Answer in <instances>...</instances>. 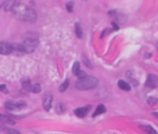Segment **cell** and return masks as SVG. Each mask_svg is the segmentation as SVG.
Instances as JSON below:
<instances>
[{
    "label": "cell",
    "instance_id": "6da1fadb",
    "mask_svg": "<svg viewBox=\"0 0 158 134\" xmlns=\"http://www.w3.org/2000/svg\"><path fill=\"white\" fill-rule=\"evenodd\" d=\"M13 15L17 19L21 21H28V22H35L36 21V13L31 7L25 6V4H18L17 7L13 10Z\"/></svg>",
    "mask_w": 158,
    "mask_h": 134
},
{
    "label": "cell",
    "instance_id": "7a4b0ae2",
    "mask_svg": "<svg viewBox=\"0 0 158 134\" xmlns=\"http://www.w3.org/2000/svg\"><path fill=\"white\" fill-rule=\"evenodd\" d=\"M21 46H22L24 53H26V54L33 53V51L38 48V46H39V37H38V35H36V33L29 32L25 36V39H24V42H22Z\"/></svg>",
    "mask_w": 158,
    "mask_h": 134
},
{
    "label": "cell",
    "instance_id": "3957f363",
    "mask_svg": "<svg viewBox=\"0 0 158 134\" xmlns=\"http://www.w3.org/2000/svg\"><path fill=\"white\" fill-rule=\"evenodd\" d=\"M99 84V80L94 76H89V75H83L81 76L75 83V87L78 90H90V89H94V87Z\"/></svg>",
    "mask_w": 158,
    "mask_h": 134
},
{
    "label": "cell",
    "instance_id": "277c9868",
    "mask_svg": "<svg viewBox=\"0 0 158 134\" xmlns=\"http://www.w3.org/2000/svg\"><path fill=\"white\" fill-rule=\"evenodd\" d=\"M21 84H22V87H24V90L29 91V93H35V94H38V93L42 91V86H40L39 83H32L29 79H22Z\"/></svg>",
    "mask_w": 158,
    "mask_h": 134
},
{
    "label": "cell",
    "instance_id": "5b68a950",
    "mask_svg": "<svg viewBox=\"0 0 158 134\" xmlns=\"http://www.w3.org/2000/svg\"><path fill=\"white\" fill-rule=\"evenodd\" d=\"M26 104L24 101H7L4 104V108L10 111V112H17V111H21L22 108H25Z\"/></svg>",
    "mask_w": 158,
    "mask_h": 134
},
{
    "label": "cell",
    "instance_id": "8992f818",
    "mask_svg": "<svg viewBox=\"0 0 158 134\" xmlns=\"http://www.w3.org/2000/svg\"><path fill=\"white\" fill-rule=\"evenodd\" d=\"M146 87L147 89H157L158 87V76L154 73H150L146 79Z\"/></svg>",
    "mask_w": 158,
    "mask_h": 134
},
{
    "label": "cell",
    "instance_id": "52a82bcc",
    "mask_svg": "<svg viewBox=\"0 0 158 134\" xmlns=\"http://www.w3.org/2000/svg\"><path fill=\"white\" fill-rule=\"evenodd\" d=\"M13 51H14L13 44L7 43V42H0V54L8 55V54H13Z\"/></svg>",
    "mask_w": 158,
    "mask_h": 134
},
{
    "label": "cell",
    "instance_id": "ba28073f",
    "mask_svg": "<svg viewBox=\"0 0 158 134\" xmlns=\"http://www.w3.org/2000/svg\"><path fill=\"white\" fill-rule=\"evenodd\" d=\"M18 4H20V0H3V8L8 13H13V10Z\"/></svg>",
    "mask_w": 158,
    "mask_h": 134
},
{
    "label": "cell",
    "instance_id": "9c48e42d",
    "mask_svg": "<svg viewBox=\"0 0 158 134\" xmlns=\"http://www.w3.org/2000/svg\"><path fill=\"white\" fill-rule=\"evenodd\" d=\"M89 111H90V105H86V106H82V108H76L74 112H75V115L78 118H85Z\"/></svg>",
    "mask_w": 158,
    "mask_h": 134
},
{
    "label": "cell",
    "instance_id": "30bf717a",
    "mask_svg": "<svg viewBox=\"0 0 158 134\" xmlns=\"http://www.w3.org/2000/svg\"><path fill=\"white\" fill-rule=\"evenodd\" d=\"M51 104H53V95H51V94L44 95V98H43V108L46 109V111H50V109H51Z\"/></svg>",
    "mask_w": 158,
    "mask_h": 134
},
{
    "label": "cell",
    "instance_id": "8fae6325",
    "mask_svg": "<svg viewBox=\"0 0 158 134\" xmlns=\"http://www.w3.org/2000/svg\"><path fill=\"white\" fill-rule=\"evenodd\" d=\"M72 73H74L75 76H78V77H81V76H83V75H85V73L82 72V69H81V64H79L78 61L74 62V66H72Z\"/></svg>",
    "mask_w": 158,
    "mask_h": 134
},
{
    "label": "cell",
    "instance_id": "7c38bea8",
    "mask_svg": "<svg viewBox=\"0 0 158 134\" xmlns=\"http://www.w3.org/2000/svg\"><path fill=\"white\" fill-rule=\"evenodd\" d=\"M0 122H2V123H6V124H10V126H14L15 124V120L13 119V118H10V116H7V115H3V113H0Z\"/></svg>",
    "mask_w": 158,
    "mask_h": 134
},
{
    "label": "cell",
    "instance_id": "4fadbf2b",
    "mask_svg": "<svg viewBox=\"0 0 158 134\" xmlns=\"http://www.w3.org/2000/svg\"><path fill=\"white\" fill-rule=\"evenodd\" d=\"M140 129L146 131V134H158V131L154 127H151L150 124H140Z\"/></svg>",
    "mask_w": 158,
    "mask_h": 134
},
{
    "label": "cell",
    "instance_id": "5bb4252c",
    "mask_svg": "<svg viewBox=\"0 0 158 134\" xmlns=\"http://www.w3.org/2000/svg\"><path fill=\"white\" fill-rule=\"evenodd\" d=\"M118 87L121 89V90H123V91H130V84L128 83L126 80H123V79L118 80Z\"/></svg>",
    "mask_w": 158,
    "mask_h": 134
},
{
    "label": "cell",
    "instance_id": "9a60e30c",
    "mask_svg": "<svg viewBox=\"0 0 158 134\" xmlns=\"http://www.w3.org/2000/svg\"><path fill=\"white\" fill-rule=\"evenodd\" d=\"M103 113H105V106L103 105V104H100V105H97V108H96V111L93 112V116L96 118V116H99V115H103Z\"/></svg>",
    "mask_w": 158,
    "mask_h": 134
},
{
    "label": "cell",
    "instance_id": "2e32d148",
    "mask_svg": "<svg viewBox=\"0 0 158 134\" xmlns=\"http://www.w3.org/2000/svg\"><path fill=\"white\" fill-rule=\"evenodd\" d=\"M75 35L79 37V39H82V36H83L82 28H81V25H79V22H75Z\"/></svg>",
    "mask_w": 158,
    "mask_h": 134
},
{
    "label": "cell",
    "instance_id": "e0dca14e",
    "mask_svg": "<svg viewBox=\"0 0 158 134\" xmlns=\"http://www.w3.org/2000/svg\"><path fill=\"white\" fill-rule=\"evenodd\" d=\"M3 131H4V133H7V134H21L18 130H14V129H10V127H7V126H4V127H3Z\"/></svg>",
    "mask_w": 158,
    "mask_h": 134
},
{
    "label": "cell",
    "instance_id": "ac0fdd59",
    "mask_svg": "<svg viewBox=\"0 0 158 134\" xmlns=\"http://www.w3.org/2000/svg\"><path fill=\"white\" fill-rule=\"evenodd\" d=\"M68 86H69V80L68 79L64 80V83H62L61 86H60V89H58V90H60V93H64V91L68 89Z\"/></svg>",
    "mask_w": 158,
    "mask_h": 134
},
{
    "label": "cell",
    "instance_id": "d6986e66",
    "mask_svg": "<svg viewBox=\"0 0 158 134\" xmlns=\"http://www.w3.org/2000/svg\"><path fill=\"white\" fill-rule=\"evenodd\" d=\"M65 109H67V106H65L64 104H57V106H56V111H57L58 113H64Z\"/></svg>",
    "mask_w": 158,
    "mask_h": 134
},
{
    "label": "cell",
    "instance_id": "ffe728a7",
    "mask_svg": "<svg viewBox=\"0 0 158 134\" xmlns=\"http://www.w3.org/2000/svg\"><path fill=\"white\" fill-rule=\"evenodd\" d=\"M147 101H148V104H150L151 106H154V105H157V104H158V100L155 97H148Z\"/></svg>",
    "mask_w": 158,
    "mask_h": 134
},
{
    "label": "cell",
    "instance_id": "44dd1931",
    "mask_svg": "<svg viewBox=\"0 0 158 134\" xmlns=\"http://www.w3.org/2000/svg\"><path fill=\"white\" fill-rule=\"evenodd\" d=\"M67 10H68V13H72V11H74V1H68V3H67Z\"/></svg>",
    "mask_w": 158,
    "mask_h": 134
},
{
    "label": "cell",
    "instance_id": "7402d4cb",
    "mask_svg": "<svg viewBox=\"0 0 158 134\" xmlns=\"http://www.w3.org/2000/svg\"><path fill=\"white\" fill-rule=\"evenodd\" d=\"M0 91H3L4 94H8V89H7V86H4V84H0Z\"/></svg>",
    "mask_w": 158,
    "mask_h": 134
},
{
    "label": "cell",
    "instance_id": "603a6c76",
    "mask_svg": "<svg viewBox=\"0 0 158 134\" xmlns=\"http://www.w3.org/2000/svg\"><path fill=\"white\" fill-rule=\"evenodd\" d=\"M112 28H114L115 31H117V29H118V25H117V22H112Z\"/></svg>",
    "mask_w": 158,
    "mask_h": 134
},
{
    "label": "cell",
    "instance_id": "cb8c5ba5",
    "mask_svg": "<svg viewBox=\"0 0 158 134\" xmlns=\"http://www.w3.org/2000/svg\"><path fill=\"white\" fill-rule=\"evenodd\" d=\"M154 116L155 118H158V112H154Z\"/></svg>",
    "mask_w": 158,
    "mask_h": 134
},
{
    "label": "cell",
    "instance_id": "d4e9b609",
    "mask_svg": "<svg viewBox=\"0 0 158 134\" xmlns=\"http://www.w3.org/2000/svg\"><path fill=\"white\" fill-rule=\"evenodd\" d=\"M157 50H158V42H157Z\"/></svg>",
    "mask_w": 158,
    "mask_h": 134
},
{
    "label": "cell",
    "instance_id": "484cf974",
    "mask_svg": "<svg viewBox=\"0 0 158 134\" xmlns=\"http://www.w3.org/2000/svg\"><path fill=\"white\" fill-rule=\"evenodd\" d=\"M0 8H2V4H0Z\"/></svg>",
    "mask_w": 158,
    "mask_h": 134
}]
</instances>
